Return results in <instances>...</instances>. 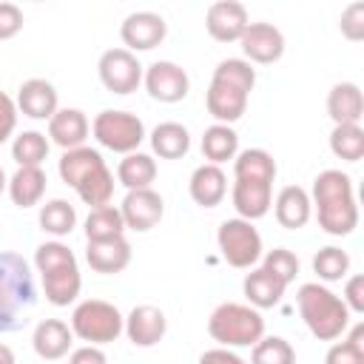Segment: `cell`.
<instances>
[{
  "label": "cell",
  "mask_w": 364,
  "mask_h": 364,
  "mask_svg": "<svg viewBox=\"0 0 364 364\" xmlns=\"http://www.w3.org/2000/svg\"><path fill=\"white\" fill-rule=\"evenodd\" d=\"M276 159L264 148H247L233 156V208L239 219H262L273 205Z\"/></svg>",
  "instance_id": "cell-1"
},
{
  "label": "cell",
  "mask_w": 364,
  "mask_h": 364,
  "mask_svg": "<svg viewBox=\"0 0 364 364\" xmlns=\"http://www.w3.org/2000/svg\"><path fill=\"white\" fill-rule=\"evenodd\" d=\"M310 205H316L318 228L330 236H350L358 228L353 179L338 168H327L313 179Z\"/></svg>",
  "instance_id": "cell-2"
},
{
  "label": "cell",
  "mask_w": 364,
  "mask_h": 364,
  "mask_svg": "<svg viewBox=\"0 0 364 364\" xmlns=\"http://www.w3.org/2000/svg\"><path fill=\"white\" fill-rule=\"evenodd\" d=\"M253 85H256V71L247 60H239V57L222 60L213 68V77H210V85L205 94L208 114L222 125L242 119Z\"/></svg>",
  "instance_id": "cell-3"
},
{
  "label": "cell",
  "mask_w": 364,
  "mask_h": 364,
  "mask_svg": "<svg viewBox=\"0 0 364 364\" xmlns=\"http://www.w3.org/2000/svg\"><path fill=\"white\" fill-rule=\"evenodd\" d=\"M60 179L77 191V196L88 205V208H102L111 205L114 196V173L108 171L102 154L97 148L80 145L71 148L60 156Z\"/></svg>",
  "instance_id": "cell-4"
},
{
  "label": "cell",
  "mask_w": 364,
  "mask_h": 364,
  "mask_svg": "<svg viewBox=\"0 0 364 364\" xmlns=\"http://www.w3.org/2000/svg\"><path fill=\"white\" fill-rule=\"evenodd\" d=\"M34 304L37 287L28 262L20 253L0 250V333L20 330Z\"/></svg>",
  "instance_id": "cell-5"
},
{
  "label": "cell",
  "mask_w": 364,
  "mask_h": 364,
  "mask_svg": "<svg viewBox=\"0 0 364 364\" xmlns=\"http://www.w3.org/2000/svg\"><path fill=\"white\" fill-rule=\"evenodd\" d=\"M34 267L43 279V290L46 299L54 307H68L82 287V276H80V264L77 256L68 250V245L63 242H43L34 250Z\"/></svg>",
  "instance_id": "cell-6"
},
{
  "label": "cell",
  "mask_w": 364,
  "mask_h": 364,
  "mask_svg": "<svg viewBox=\"0 0 364 364\" xmlns=\"http://www.w3.org/2000/svg\"><path fill=\"white\" fill-rule=\"evenodd\" d=\"M296 304H299V313H301L307 330L318 341H336L350 327L347 304L330 287H324L318 282L301 284L299 293H296Z\"/></svg>",
  "instance_id": "cell-7"
},
{
  "label": "cell",
  "mask_w": 364,
  "mask_h": 364,
  "mask_svg": "<svg viewBox=\"0 0 364 364\" xmlns=\"http://www.w3.org/2000/svg\"><path fill=\"white\" fill-rule=\"evenodd\" d=\"M208 333L222 347H253L264 336V318L250 304L222 301L208 318Z\"/></svg>",
  "instance_id": "cell-8"
},
{
  "label": "cell",
  "mask_w": 364,
  "mask_h": 364,
  "mask_svg": "<svg viewBox=\"0 0 364 364\" xmlns=\"http://www.w3.org/2000/svg\"><path fill=\"white\" fill-rule=\"evenodd\" d=\"M122 330H125V318H122V313L111 301L85 299L71 313V333L77 338L94 344V347L117 341Z\"/></svg>",
  "instance_id": "cell-9"
},
{
  "label": "cell",
  "mask_w": 364,
  "mask_h": 364,
  "mask_svg": "<svg viewBox=\"0 0 364 364\" xmlns=\"http://www.w3.org/2000/svg\"><path fill=\"white\" fill-rule=\"evenodd\" d=\"M94 139L114 154H134L145 139V125L131 111H100L91 122Z\"/></svg>",
  "instance_id": "cell-10"
},
{
  "label": "cell",
  "mask_w": 364,
  "mask_h": 364,
  "mask_svg": "<svg viewBox=\"0 0 364 364\" xmlns=\"http://www.w3.org/2000/svg\"><path fill=\"white\" fill-rule=\"evenodd\" d=\"M216 242H219L222 259L230 267L247 270L262 259V236L253 228V222H247V219H239V216L236 219H225L219 225Z\"/></svg>",
  "instance_id": "cell-11"
},
{
  "label": "cell",
  "mask_w": 364,
  "mask_h": 364,
  "mask_svg": "<svg viewBox=\"0 0 364 364\" xmlns=\"http://www.w3.org/2000/svg\"><path fill=\"white\" fill-rule=\"evenodd\" d=\"M100 80L111 94H131L142 82V63L128 48H108L97 63Z\"/></svg>",
  "instance_id": "cell-12"
},
{
  "label": "cell",
  "mask_w": 364,
  "mask_h": 364,
  "mask_svg": "<svg viewBox=\"0 0 364 364\" xmlns=\"http://www.w3.org/2000/svg\"><path fill=\"white\" fill-rule=\"evenodd\" d=\"M142 82L151 94V100L156 102H179L188 97L191 91V80H188V71L171 60H156L145 68L142 74Z\"/></svg>",
  "instance_id": "cell-13"
},
{
  "label": "cell",
  "mask_w": 364,
  "mask_h": 364,
  "mask_svg": "<svg viewBox=\"0 0 364 364\" xmlns=\"http://www.w3.org/2000/svg\"><path fill=\"white\" fill-rule=\"evenodd\" d=\"M122 222L125 228L145 233L151 228H156L165 216V199L154 191V188H139V191H128L122 205H119Z\"/></svg>",
  "instance_id": "cell-14"
},
{
  "label": "cell",
  "mask_w": 364,
  "mask_h": 364,
  "mask_svg": "<svg viewBox=\"0 0 364 364\" xmlns=\"http://www.w3.org/2000/svg\"><path fill=\"white\" fill-rule=\"evenodd\" d=\"M165 34H168V23L156 11H134L119 26V37H122V43L131 54L156 48L165 40Z\"/></svg>",
  "instance_id": "cell-15"
},
{
  "label": "cell",
  "mask_w": 364,
  "mask_h": 364,
  "mask_svg": "<svg viewBox=\"0 0 364 364\" xmlns=\"http://www.w3.org/2000/svg\"><path fill=\"white\" fill-rule=\"evenodd\" d=\"M247 26H250L247 9L239 0H219V3H210L208 6L205 28H208V34L213 40H219V43H236L245 34Z\"/></svg>",
  "instance_id": "cell-16"
},
{
  "label": "cell",
  "mask_w": 364,
  "mask_h": 364,
  "mask_svg": "<svg viewBox=\"0 0 364 364\" xmlns=\"http://www.w3.org/2000/svg\"><path fill=\"white\" fill-rule=\"evenodd\" d=\"M239 43L250 63L270 65V63L282 60V54H284V34L273 23H250L245 28V34L239 37Z\"/></svg>",
  "instance_id": "cell-17"
},
{
  "label": "cell",
  "mask_w": 364,
  "mask_h": 364,
  "mask_svg": "<svg viewBox=\"0 0 364 364\" xmlns=\"http://www.w3.org/2000/svg\"><path fill=\"white\" fill-rule=\"evenodd\" d=\"M168 330V318L154 304H136L125 318V336L134 347H154L162 341Z\"/></svg>",
  "instance_id": "cell-18"
},
{
  "label": "cell",
  "mask_w": 364,
  "mask_h": 364,
  "mask_svg": "<svg viewBox=\"0 0 364 364\" xmlns=\"http://www.w3.org/2000/svg\"><path fill=\"white\" fill-rule=\"evenodd\" d=\"M85 262H88V267L94 273H102V276L122 273L128 267V262H131V245L125 242V236L88 242L85 245Z\"/></svg>",
  "instance_id": "cell-19"
},
{
  "label": "cell",
  "mask_w": 364,
  "mask_h": 364,
  "mask_svg": "<svg viewBox=\"0 0 364 364\" xmlns=\"http://www.w3.org/2000/svg\"><path fill=\"white\" fill-rule=\"evenodd\" d=\"M17 108L31 119H51L57 114V88L43 77L26 80L17 91Z\"/></svg>",
  "instance_id": "cell-20"
},
{
  "label": "cell",
  "mask_w": 364,
  "mask_h": 364,
  "mask_svg": "<svg viewBox=\"0 0 364 364\" xmlns=\"http://www.w3.org/2000/svg\"><path fill=\"white\" fill-rule=\"evenodd\" d=\"M273 213H276V222L287 230H299L310 222L313 216V205H310V193L299 185H284L273 202Z\"/></svg>",
  "instance_id": "cell-21"
},
{
  "label": "cell",
  "mask_w": 364,
  "mask_h": 364,
  "mask_svg": "<svg viewBox=\"0 0 364 364\" xmlns=\"http://www.w3.org/2000/svg\"><path fill=\"white\" fill-rule=\"evenodd\" d=\"M31 344H34V353L46 361H57L63 355H68L71 344H74V333L65 321L60 318H43L37 327H34V336H31Z\"/></svg>",
  "instance_id": "cell-22"
},
{
  "label": "cell",
  "mask_w": 364,
  "mask_h": 364,
  "mask_svg": "<svg viewBox=\"0 0 364 364\" xmlns=\"http://www.w3.org/2000/svg\"><path fill=\"white\" fill-rule=\"evenodd\" d=\"M188 191H191V199L199 208H216L228 193V176H225V171L219 165L205 162L191 173Z\"/></svg>",
  "instance_id": "cell-23"
},
{
  "label": "cell",
  "mask_w": 364,
  "mask_h": 364,
  "mask_svg": "<svg viewBox=\"0 0 364 364\" xmlns=\"http://www.w3.org/2000/svg\"><path fill=\"white\" fill-rule=\"evenodd\" d=\"M327 114L336 125H358L364 117V97L355 82H336L327 94Z\"/></svg>",
  "instance_id": "cell-24"
},
{
  "label": "cell",
  "mask_w": 364,
  "mask_h": 364,
  "mask_svg": "<svg viewBox=\"0 0 364 364\" xmlns=\"http://www.w3.org/2000/svg\"><path fill=\"white\" fill-rule=\"evenodd\" d=\"M48 136L63 151L80 148L88 136V119L80 108H57V114L48 119Z\"/></svg>",
  "instance_id": "cell-25"
},
{
  "label": "cell",
  "mask_w": 364,
  "mask_h": 364,
  "mask_svg": "<svg viewBox=\"0 0 364 364\" xmlns=\"http://www.w3.org/2000/svg\"><path fill=\"white\" fill-rule=\"evenodd\" d=\"M284 282H279L273 273H267L264 267H256L245 276L242 282V290H245V299L250 301V307L256 310H264V307H276L284 296Z\"/></svg>",
  "instance_id": "cell-26"
},
{
  "label": "cell",
  "mask_w": 364,
  "mask_h": 364,
  "mask_svg": "<svg viewBox=\"0 0 364 364\" xmlns=\"http://www.w3.org/2000/svg\"><path fill=\"white\" fill-rule=\"evenodd\" d=\"M46 173L43 168H17L14 176L9 179V196L17 208H34L40 205L43 193H46Z\"/></svg>",
  "instance_id": "cell-27"
},
{
  "label": "cell",
  "mask_w": 364,
  "mask_h": 364,
  "mask_svg": "<svg viewBox=\"0 0 364 364\" xmlns=\"http://www.w3.org/2000/svg\"><path fill=\"white\" fill-rule=\"evenodd\" d=\"M151 148L159 159H182L191 148V134L179 122H159L151 131Z\"/></svg>",
  "instance_id": "cell-28"
},
{
  "label": "cell",
  "mask_w": 364,
  "mask_h": 364,
  "mask_svg": "<svg viewBox=\"0 0 364 364\" xmlns=\"http://www.w3.org/2000/svg\"><path fill=\"white\" fill-rule=\"evenodd\" d=\"M202 154H205V159L210 165H222V162L233 159L239 154V134L230 125L213 122L202 134Z\"/></svg>",
  "instance_id": "cell-29"
},
{
  "label": "cell",
  "mask_w": 364,
  "mask_h": 364,
  "mask_svg": "<svg viewBox=\"0 0 364 364\" xmlns=\"http://www.w3.org/2000/svg\"><path fill=\"white\" fill-rule=\"evenodd\" d=\"M117 179H119L128 191L151 188V182L156 179V162H154V156H148V154H142V151L125 154V159H122L119 168H117Z\"/></svg>",
  "instance_id": "cell-30"
},
{
  "label": "cell",
  "mask_w": 364,
  "mask_h": 364,
  "mask_svg": "<svg viewBox=\"0 0 364 364\" xmlns=\"http://www.w3.org/2000/svg\"><path fill=\"white\" fill-rule=\"evenodd\" d=\"M125 233V222L119 208L114 205H102V208H91L85 216V239L88 242H100V239H117Z\"/></svg>",
  "instance_id": "cell-31"
},
{
  "label": "cell",
  "mask_w": 364,
  "mask_h": 364,
  "mask_svg": "<svg viewBox=\"0 0 364 364\" xmlns=\"http://www.w3.org/2000/svg\"><path fill=\"white\" fill-rule=\"evenodd\" d=\"M40 228L48 236H68L77 228V210L65 199H51L40 208Z\"/></svg>",
  "instance_id": "cell-32"
},
{
  "label": "cell",
  "mask_w": 364,
  "mask_h": 364,
  "mask_svg": "<svg viewBox=\"0 0 364 364\" xmlns=\"http://www.w3.org/2000/svg\"><path fill=\"white\" fill-rule=\"evenodd\" d=\"M48 156V139L40 131H23L11 142V159L20 168H40V162Z\"/></svg>",
  "instance_id": "cell-33"
},
{
  "label": "cell",
  "mask_w": 364,
  "mask_h": 364,
  "mask_svg": "<svg viewBox=\"0 0 364 364\" xmlns=\"http://www.w3.org/2000/svg\"><path fill=\"white\" fill-rule=\"evenodd\" d=\"M330 151L344 162H358L364 156V128L361 125H336L330 134Z\"/></svg>",
  "instance_id": "cell-34"
},
{
  "label": "cell",
  "mask_w": 364,
  "mask_h": 364,
  "mask_svg": "<svg viewBox=\"0 0 364 364\" xmlns=\"http://www.w3.org/2000/svg\"><path fill=\"white\" fill-rule=\"evenodd\" d=\"M313 273L321 279V282H338L350 273V253L336 247V245H327L321 247L316 256H313Z\"/></svg>",
  "instance_id": "cell-35"
},
{
  "label": "cell",
  "mask_w": 364,
  "mask_h": 364,
  "mask_svg": "<svg viewBox=\"0 0 364 364\" xmlns=\"http://www.w3.org/2000/svg\"><path fill=\"white\" fill-rule=\"evenodd\" d=\"M250 364H296V350L282 336H267V338L262 336L253 344Z\"/></svg>",
  "instance_id": "cell-36"
},
{
  "label": "cell",
  "mask_w": 364,
  "mask_h": 364,
  "mask_svg": "<svg viewBox=\"0 0 364 364\" xmlns=\"http://www.w3.org/2000/svg\"><path fill=\"white\" fill-rule=\"evenodd\" d=\"M324 364H364V324H355L344 341H336L327 350Z\"/></svg>",
  "instance_id": "cell-37"
},
{
  "label": "cell",
  "mask_w": 364,
  "mask_h": 364,
  "mask_svg": "<svg viewBox=\"0 0 364 364\" xmlns=\"http://www.w3.org/2000/svg\"><path fill=\"white\" fill-rule=\"evenodd\" d=\"M262 267H264L267 273H273L279 282L290 284V282L299 276V256H296L293 250H287V247H273V250L264 253Z\"/></svg>",
  "instance_id": "cell-38"
},
{
  "label": "cell",
  "mask_w": 364,
  "mask_h": 364,
  "mask_svg": "<svg viewBox=\"0 0 364 364\" xmlns=\"http://www.w3.org/2000/svg\"><path fill=\"white\" fill-rule=\"evenodd\" d=\"M338 28L347 40L358 43L364 37V3H350L344 11H341V20H338Z\"/></svg>",
  "instance_id": "cell-39"
},
{
  "label": "cell",
  "mask_w": 364,
  "mask_h": 364,
  "mask_svg": "<svg viewBox=\"0 0 364 364\" xmlns=\"http://www.w3.org/2000/svg\"><path fill=\"white\" fill-rule=\"evenodd\" d=\"M23 28V11L20 6L0 0V40H11L14 34H20Z\"/></svg>",
  "instance_id": "cell-40"
},
{
  "label": "cell",
  "mask_w": 364,
  "mask_h": 364,
  "mask_svg": "<svg viewBox=\"0 0 364 364\" xmlns=\"http://www.w3.org/2000/svg\"><path fill=\"white\" fill-rule=\"evenodd\" d=\"M14 128H17V102L6 91H0V145L14 134Z\"/></svg>",
  "instance_id": "cell-41"
},
{
  "label": "cell",
  "mask_w": 364,
  "mask_h": 364,
  "mask_svg": "<svg viewBox=\"0 0 364 364\" xmlns=\"http://www.w3.org/2000/svg\"><path fill=\"white\" fill-rule=\"evenodd\" d=\"M344 304H347V310H353V313H364V276H350L347 279V284H344V299H341Z\"/></svg>",
  "instance_id": "cell-42"
},
{
  "label": "cell",
  "mask_w": 364,
  "mask_h": 364,
  "mask_svg": "<svg viewBox=\"0 0 364 364\" xmlns=\"http://www.w3.org/2000/svg\"><path fill=\"white\" fill-rule=\"evenodd\" d=\"M199 364H247L242 355H236L230 347H213L199 355Z\"/></svg>",
  "instance_id": "cell-43"
},
{
  "label": "cell",
  "mask_w": 364,
  "mask_h": 364,
  "mask_svg": "<svg viewBox=\"0 0 364 364\" xmlns=\"http://www.w3.org/2000/svg\"><path fill=\"white\" fill-rule=\"evenodd\" d=\"M68 364H108L105 353L94 344H85V347H77L71 355H68Z\"/></svg>",
  "instance_id": "cell-44"
},
{
  "label": "cell",
  "mask_w": 364,
  "mask_h": 364,
  "mask_svg": "<svg viewBox=\"0 0 364 364\" xmlns=\"http://www.w3.org/2000/svg\"><path fill=\"white\" fill-rule=\"evenodd\" d=\"M0 364H14V353L9 344H0Z\"/></svg>",
  "instance_id": "cell-45"
},
{
  "label": "cell",
  "mask_w": 364,
  "mask_h": 364,
  "mask_svg": "<svg viewBox=\"0 0 364 364\" xmlns=\"http://www.w3.org/2000/svg\"><path fill=\"white\" fill-rule=\"evenodd\" d=\"M9 188V176H6V171L0 168V196H3V191Z\"/></svg>",
  "instance_id": "cell-46"
}]
</instances>
